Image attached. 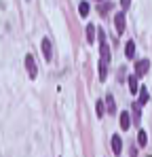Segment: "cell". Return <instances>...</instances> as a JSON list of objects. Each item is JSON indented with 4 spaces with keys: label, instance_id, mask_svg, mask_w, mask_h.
Segmentation results:
<instances>
[{
    "label": "cell",
    "instance_id": "1",
    "mask_svg": "<svg viewBox=\"0 0 152 157\" xmlns=\"http://www.w3.org/2000/svg\"><path fill=\"white\" fill-rule=\"evenodd\" d=\"M25 70H27V75H30V78H36V75H38V68H36V62H34V55H25Z\"/></svg>",
    "mask_w": 152,
    "mask_h": 157
},
{
    "label": "cell",
    "instance_id": "2",
    "mask_svg": "<svg viewBox=\"0 0 152 157\" xmlns=\"http://www.w3.org/2000/svg\"><path fill=\"white\" fill-rule=\"evenodd\" d=\"M148 70H150V62L148 59H139L135 64V77H144Z\"/></svg>",
    "mask_w": 152,
    "mask_h": 157
},
{
    "label": "cell",
    "instance_id": "3",
    "mask_svg": "<svg viewBox=\"0 0 152 157\" xmlns=\"http://www.w3.org/2000/svg\"><path fill=\"white\" fill-rule=\"evenodd\" d=\"M40 49H42V55H45V59L49 62L51 57H53V45H51L49 38H42V45H40Z\"/></svg>",
    "mask_w": 152,
    "mask_h": 157
},
{
    "label": "cell",
    "instance_id": "4",
    "mask_svg": "<svg viewBox=\"0 0 152 157\" xmlns=\"http://www.w3.org/2000/svg\"><path fill=\"white\" fill-rule=\"evenodd\" d=\"M114 26H116V30H118V34H123L125 32V13H116L114 15Z\"/></svg>",
    "mask_w": 152,
    "mask_h": 157
},
{
    "label": "cell",
    "instance_id": "5",
    "mask_svg": "<svg viewBox=\"0 0 152 157\" xmlns=\"http://www.w3.org/2000/svg\"><path fill=\"white\" fill-rule=\"evenodd\" d=\"M100 53H101L100 64H106V66H108V62H110V47H108L106 43H101V45H100Z\"/></svg>",
    "mask_w": 152,
    "mask_h": 157
},
{
    "label": "cell",
    "instance_id": "6",
    "mask_svg": "<svg viewBox=\"0 0 152 157\" xmlns=\"http://www.w3.org/2000/svg\"><path fill=\"white\" fill-rule=\"evenodd\" d=\"M103 108L110 113V115H114L116 113V102H114V98H112V94H108L106 96V102H103Z\"/></svg>",
    "mask_w": 152,
    "mask_h": 157
},
{
    "label": "cell",
    "instance_id": "7",
    "mask_svg": "<svg viewBox=\"0 0 152 157\" xmlns=\"http://www.w3.org/2000/svg\"><path fill=\"white\" fill-rule=\"evenodd\" d=\"M121 128L123 130H129L131 128V115H129V110L121 113Z\"/></svg>",
    "mask_w": 152,
    "mask_h": 157
},
{
    "label": "cell",
    "instance_id": "8",
    "mask_svg": "<svg viewBox=\"0 0 152 157\" xmlns=\"http://www.w3.org/2000/svg\"><path fill=\"white\" fill-rule=\"evenodd\" d=\"M112 149H114L116 155H121V151H123V140H121V136H112Z\"/></svg>",
    "mask_w": 152,
    "mask_h": 157
},
{
    "label": "cell",
    "instance_id": "9",
    "mask_svg": "<svg viewBox=\"0 0 152 157\" xmlns=\"http://www.w3.org/2000/svg\"><path fill=\"white\" fill-rule=\"evenodd\" d=\"M137 91H139V102H137V104H139V106L146 104V102L150 100V94H148V89H146V87H139Z\"/></svg>",
    "mask_w": 152,
    "mask_h": 157
},
{
    "label": "cell",
    "instance_id": "10",
    "mask_svg": "<svg viewBox=\"0 0 152 157\" xmlns=\"http://www.w3.org/2000/svg\"><path fill=\"white\" fill-rule=\"evenodd\" d=\"M125 55L129 57V59L135 55V43H133V40H129V43L125 45Z\"/></svg>",
    "mask_w": 152,
    "mask_h": 157
},
{
    "label": "cell",
    "instance_id": "11",
    "mask_svg": "<svg viewBox=\"0 0 152 157\" xmlns=\"http://www.w3.org/2000/svg\"><path fill=\"white\" fill-rule=\"evenodd\" d=\"M137 144H139V147H146V144H148V134L144 130H139V134H137Z\"/></svg>",
    "mask_w": 152,
    "mask_h": 157
},
{
    "label": "cell",
    "instance_id": "12",
    "mask_svg": "<svg viewBox=\"0 0 152 157\" xmlns=\"http://www.w3.org/2000/svg\"><path fill=\"white\" fill-rule=\"evenodd\" d=\"M139 85H137V77H129V91L131 94H137Z\"/></svg>",
    "mask_w": 152,
    "mask_h": 157
},
{
    "label": "cell",
    "instance_id": "13",
    "mask_svg": "<svg viewBox=\"0 0 152 157\" xmlns=\"http://www.w3.org/2000/svg\"><path fill=\"white\" fill-rule=\"evenodd\" d=\"M87 40L95 43V26H87Z\"/></svg>",
    "mask_w": 152,
    "mask_h": 157
},
{
    "label": "cell",
    "instance_id": "14",
    "mask_svg": "<svg viewBox=\"0 0 152 157\" xmlns=\"http://www.w3.org/2000/svg\"><path fill=\"white\" fill-rule=\"evenodd\" d=\"M78 11H80V17H87L89 15V2H80L78 4Z\"/></svg>",
    "mask_w": 152,
    "mask_h": 157
},
{
    "label": "cell",
    "instance_id": "15",
    "mask_svg": "<svg viewBox=\"0 0 152 157\" xmlns=\"http://www.w3.org/2000/svg\"><path fill=\"white\" fill-rule=\"evenodd\" d=\"M106 77H108V66L106 64H100V78L103 81Z\"/></svg>",
    "mask_w": 152,
    "mask_h": 157
},
{
    "label": "cell",
    "instance_id": "16",
    "mask_svg": "<svg viewBox=\"0 0 152 157\" xmlns=\"http://www.w3.org/2000/svg\"><path fill=\"white\" fill-rule=\"evenodd\" d=\"M95 106H97V115H100V117H103V113H106V108H103V102L100 100V102H97Z\"/></svg>",
    "mask_w": 152,
    "mask_h": 157
},
{
    "label": "cell",
    "instance_id": "17",
    "mask_svg": "<svg viewBox=\"0 0 152 157\" xmlns=\"http://www.w3.org/2000/svg\"><path fill=\"white\" fill-rule=\"evenodd\" d=\"M108 9H110V2H103L101 4V13H108Z\"/></svg>",
    "mask_w": 152,
    "mask_h": 157
},
{
    "label": "cell",
    "instance_id": "18",
    "mask_svg": "<svg viewBox=\"0 0 152 157\" xmlns=\"http://www.w3.org/2000/svg\"><path fill=\"white\" fill-rule=\"evenodd\" d=\"M129 4H131V0H121V6L123 9H129Z\"/></svg>",
    "mask_w": 152,
    "mask_h": 157
}]
</instances>
